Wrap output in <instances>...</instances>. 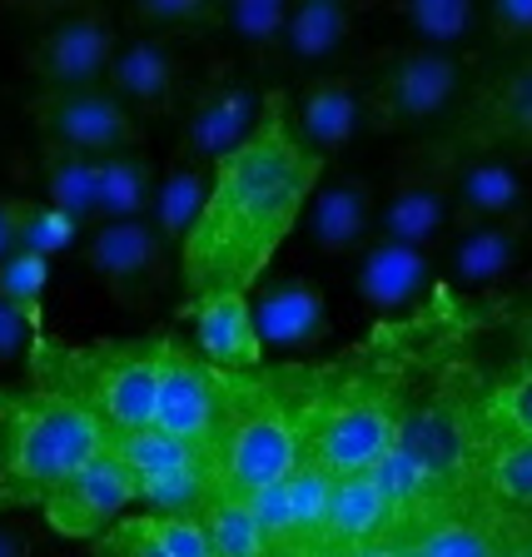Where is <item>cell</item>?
Wrapping results in <instances>:
<instances>
[{
  "instance_id": "5bb4252c",
  "label": "cell",
  "mask_w": 532,
  "mask_h": 557,
  "mask_svg": "<svg viewBox=\"0 0 532 557\" xmlns=\"http://www.w3.org/2000/svg\"><path fill=\"white\" fill-rule=\"evenodd\" d=\"M139 503V483L110 448H100L85 468L65 478L46 498V528L75 543H100L110 528L125 522V512Z\"/></svg>"
},
{
  "instance_id": "5b68a950",
  "label": "cell",
  "mask_w": 532,
  "mask_h": 557,
  "mask_svg": "<svg viewBox=\"0 0 532 557\" xmlns=\"http://www.w3.org/2000/svg\"><path fill=\"white\" fill-rule=\"evenodd\" d=\"M209 463H214V493L220 498L255 503L259 493L284 483L304 463L299 404L279 394L264 373L230 379V418H224Z\"/></svg>"
},
{
  "instance_id": "b9f144b4",
  "label": "cell",
  "mask_w": 532,
  "mask_h": 557,
  "mask_svg": "<svg viewBox=\"0 0 532 557\" xmlns=\"http://www.w3.org/2000/svg\"><path fill=\"white\" fill-rule=\"evenodd\" d=\"M30 209H35V199L0 189V264H5V259H15L25 249V224H30Z\"/></svg>"
},
{
  "instance_id": "e0dca14e",
  "label": "cell",
  "mask_w": 532,
  "mask_h": 557,
  "mask_svg": "<svg viewBox=\"0 0 532 557\" xmlns=\"http://www.w3.org/2000/svg\"><path fill=\"white\" fill-rule=\"evenodd\" d=\"M379 205L383 195L363 174H338L309 199L304 230H309L313 255L324 259H359L379 239Z\"/></svg>"
},
{
  "instance_id": "7c38bea8",
  "label": "cell",
  "mask_w": 532,
  "mask_h": 557,
  "mask_svg": "<svg viewBox=\"0 0 532 557\" xmlns=\"http://www.w3.org/2000/svg\"><path fill=\"white\" fill-rule=\"evenodd\" d=\"M25 115H30L40 145H60V150L90 154V160H104V154L120 150H145L139 120L104 85H90V90H35L25 100Z\"/></svg>"
},
{
  "instance_id": "d6a6232c",
  "label": "cell",
  "mask_w": 532,
  "mask_h": 557,
  "mask_svg": "<svg viewBox=\"0 0 532 557\" xmlns=\"http://www.w3.org/2000/svg\"><path fill=\"white\" fill-rule=\"evenodd\" d=\"M205 528L209 543H214V557H274V547H269L264 528L255 518V503L214 493L205 508Z\"/></svg>"
},
{
  "instance_id": "277c9868",
  "label": "cell",
  "mask_w": 532,
  "mask_h": 557,
  "mask_svg": "<svg viewBox=\"0 0 532 557\" xmlns=\"http://www.w3.org/2000/svg\"><path fill=\"white\" fill-rule=\"evenodd\" d=\"M299 404L304 463H319L334 478H363L394 453L408 413V394L388 373H348L313 383Z\"/></svg>"
},
{
  "instance_id": "7bdbcfd3",
  "label": "cell",
  "mask_w": 532,
  "mask_h": 557,
  "mask_svg": "<svg viewBox=\"0 0 532 557\" xmlns=\"http://www.w3.org/2000/svg\"><path fill=\"white\" fill-rule=\"evenodd\" d=\"M0 557H46V553H40V537L25 522H0Z\"/></svg>"
},
{
  "instance_id": "4316f807",
  "label": "cell",
  "mask_w": 532,
  "mask_h": 557,
  "mask_svg": "<svg viewBox=\"0 0 532 557\" xmlns=\"http://www.w3.org/2000/svg\"><path fill=\"white\" fill-rule=\"evenodd\" d=\"M35 174H40V189H46V205L81 220L85 230L100 224V160L75 150H60V145H40L35 154Z\"/></svg>"
},
{
  "instance_id": "4fadbf2b",
  "label": "cell",
  "mask_w": 532,
  "mask_h": 557,
  "mask_svg": "<svg viewBox=\"0 0 532 557\" xmlns=\"http://www.w3.org/2000/svg\"><path fill=\"white\" fill-rule=\"evenodd\" d=\"M230 418V379L220 369H209L199 359V348H185L180 338H170L164 354V373H160V404H154V429L170 438L189 443L209 458L220 429Z\"/></svg>"
},
{
  "instance_id": "f35d334b",
  "label": "cell",
  "mask_w": 532,
  "mask_h": 557,
  "mask_svg": "<svg viewBox=\"0 0 532 557\" xmlns=\"http://www.w3.org/2000/svg\"><path fill=\"white\" fill-rule=\"evenodd\" d=\"M483 25L498 46L518 50V55L532 50V0H493L483 11Z\"/></svg>"
},
{
  "instance_id": "8fae6325",
  "label": "cell",
  "mask_w": 532,
  "mask_h": 557,
  "mask_svg": "<svg viewBox=\"0 0 532 557\" xmlns=\"http://www.w3.org/2000/svg\"><path fill=\"white\" fill-rule=\"evenodd\" d=\"M85 269L100 278L110 304H120L125 313H154L174 274L170 239L150 220L95 224L85 234Z\"/></svg>"
},
{
  "instance_id": "8d00e7d4",
  "label": "cell",
  "mask_w": 532,
  "mask_h": 557,
  "mask_svg": "<svg viewBox=\"0 0 532 557\" xmlns=\"http://www.w3.org/2000/svg\"><path fill=\"white\" fill-rule=\"evenodd\" d=\"M85 234L90 230H85L81 220H70V214H60V209H50V205H35L30 224H25V249L40 259H60V255H70L75 244L85 249Z\"/></svg>"
},
{
  "instance_id": "d590c367",
  "label": "cell",
  "mask_w": 532,
  "mask_h": 557,
  "mask_svg": "<svg viewBox=\"0 0 532 557\" xmlns=\"http://www.w3.org/2000/svg\"><path fill=\"white\" fill-rule=\"evenodd\" d=\"M483 408L498 429L518 433V438H532V363H518L508 379H498L483 394Z\"/></svg>"
},
{
  "instance_id": "cb8c5ba5",
  "label": "cell",
  "mask_w": 532,
  "mask_h": 557,
  "mask_svg": "<svg viewBox=\"0 0 532 557\" xmlns=\"http://www.w3.org/2000/svg\"><path fill=\"white\" fill-rule=\"evenodd\" d=\"M398 537V508L388 503V493L379 487V478H338L334 503H329L324 533L313 543L309 557H348L369 543H388Z\"/></svg>"
},
{
  "instance_id": "6da1fadb",
  "label": "cell",
  "mask_w": 532,
  "mask_h": 557,
  "mask_svg": "<svg viewBox=\"0 0 532 557\" xmlns=\"http://www.w3.org/2000/svg\"><path fill=\"white\" fill-rule=\"evenodd\" d=\"M319 180H324V160L294 135L289 95L269 90L255 139L214 164L205 214L195 234L180 244L185 313L205 299L255 294L274 264L279 244L309 214Z\"/></svg>"
},
{
  "instance_id": "f1b7e54d",
  "label": "cell",
  "mask_w": 532,
  "mask_h": 557,
  "mask_svg": "<svg viewBox=\"0 0 532 557\" xmlns=\"http://www.w3.org/2000/svg\"><path fill=\"white\" fill-rule=\"evenodd\" d=\"M354 25H359V11L344 5V0H304V5H294L279 55L289 60V65H319V60H334L338 50L354 40Z\"/></svg>"
},
{
  "instance_id": "d6986e66",
  "label": "cell",
  "mask_w": 532,
  "mask_h": 557,
  "mask_svg": "<svg viewBox=\"0 0 532 557\" xmlns=\"http://www.w3.org/2000/svg\"><path fill=\"white\" fill-rule=\"evenodd\" d=\"M433 284H438L433 249H413V244H398V239H373L354 259V289H359L363 309L383 313V319L423 304Z\"/></svg>"
},
{
  "instance_id": "e575fe53",
  "label": "cell",
  "mask_w": 532,
  "mask_h": 557,
  "mask_svg": "<svg viewBox=\"0 0 532 557\" xmlns=\"http://www.w3.org/2000/svg\"><path fill=\"white\" fill-rule=\"evenodd\" d=\"M46 289H50V259L21 249L15 259L0 264V299H11L40 334H46Z\"/></svg>"
},
{
  "instance_id": "f6af8a7d",
  "label": "cell",
  "mask_w": 532,
  "mask_h": 557,
  "mask_svg": "<svg viewBox=\"0 0 532 557\" xmlns=\"http://www.w3.org/2000/svg\"><path fill=\"white\" fill-rule=\"evenodd\" d=\"M512 338H518V363H532V309L518 313V329H512Z\"/></svg>"
},
{
  "instance_id": "9a60e30c",
  "label": "cell",
  "mask_w": 532,
  "mask_h": 557,
  "mask_svg": "<svg viewBox=\"0 0 532 557\" xmlns=\"http://www.w3.org/2000/svg\"><path fill=\"white\" fill-rule=\"evenodd\" d=\"M264 120V95H255L244 81H230L224 70L209 75V85H199L185 104V129L174 154L199 164H220L230 160L239 145H249Z\"/></svg>"
},
{
  "instance_id": "1f68e13d",
  "label": "cell",
  "mask_w": 532,
  "mask_h": 557,
  "mask_svg": "<svg viewBox=\"0 0 532 557\" xmlns=\"http://www.w3.org/2000/svg\"><path fill=\"white\" fill-rule=\"evenodd\" d=\"M398 21L408 25L413 46L453 50V55H458L463 40H473L483 30V11H478L473 0H404Z\"/></svg>"
},
{
  "instance_id": "bcb514c9",
  "label": "cell",
  "mask_w": 532,
  "mask_h": 557,
  "mask_svg": "<svg viewBox=\"0 0 532 557\" xmlns=\"http://www.w3.org/2000/svg\"><path fill=\"white\" fill-rule=\"evenodd\" d=\"M398 543H404V537H388V543H369V547H359V553H348V557H398Z\"/></svg>"
},
{
  "instance_id": "ee69618b",
  "label": "cell",
  "mask_w": 532,
  "mask_h": 557,
  "mask_svg": "<svg viewBox=\"0 0 532 557\" xmlns=\"http://www.w3.org/2000/svg\"><path fill=\"white\" fill-rule=\"evenodd\" d=\"M503 557H532V518H512L508 522V543Z\"/></svg>"
},
{
  "instance_id": "2e32d148",
  "label": "cell",
  "mask_w": 532,
  "mask_h": 557,
  "mask_svg": "<svg viewBox=\"0 0 532 557\" xmlns=\"http://www.w3.org/2000/svg\"><path fill=\"white\" fill-rule=\"evenodd\" d=\"M104 90L115 95L135 120H164L180 115V104H189V85H185V60L174 55L170 40L154 35H129L120 46L115 65Z\"/></svg>"
},
{
  "instance_id": "f546056e",
  "label": "cell",
  "mask_w": 532,
  "mask_h": 557,
  "mask_svg": "<svg viewBox=\"0 0 532 557\" xmlns=\"http://www.w3.org/2000/svg\"><path fill=\"white\" fill-rule=\"evenodd\" d=\"M209 185H214V164H199V160H185V154H174L170 170L160 174V195H154L150 224H154V230H160L170 244H185L189 234H195L199 214H205Z\"/></svg>"
},
{
  "instance_id": "7a4b0ae2",
  "label": "cell",
  "mask_w": 532,
  "mask_h": 557,
  "mask_svg": "<svg viewBox=\"0 0 532 557\" xmlns=\"http://www.w3.org/2000/svg\"><path fill=\"white\" fill-rule=\"evenodd\" d=\"M104 448V433L81 404L50 388L0 383V518L46 508L75 468Z\"/></svg>"
},
{
  "instance_id": "8992f818",
  "label": "cell",
  "mask_w": 532,
  "mask_h": 557,
  "mask_svg": "<svg viewBox=\"0 0 532 557\" xmlns=\"http://www.w3.org/2000/svg\"><path fill=\"white\" fill-rule=\"evenodd\" d=\"M463 170V150L448 135L418 139L394 154V174L383 185L379 239H398L413 249H433L443 230H453V185Z\"/></svg>"
},
{
  "instance_id": "ba28073f",
  "label": "cell",
  "mask_w": 532,
  "mask_h": 557,
  "mask_svg": "<svg viewBox=\"0 0 532 557\" xmlns=\"http://www.w3.org/2000/svg\"><path fill=\"white\" fill-rule=\"evenodd\" d=\"M104 448L135 473L139 503L150 518H205L209 498H214V463L199 448L160 429L115 433V438H104Z\"/></svg>"
},
{
  "instance_id": "60d3db41",
  "label": "cell",
  "mask_w": 532,
  "mask_h": 557,
  "mask_svg": "<svg viewBox=\"0 0 532 557\" xmlns=\"http://www.w3.org/2000/svg\"><path fill=\"white\" fill-rule=\"evenodd\" d=\"M95 557H164V547L150 537L145 512H139V518H125L120 528H110V533L95 543Z\"/></svg>"
},
{
  "instance_id": "4dcf8cb0",
  "label": "cell",
  "mask_w": 532,
  "mask_h": 557,
  "mask_svg": "<svg viewBox=\"0 0 532 557\" xmlns=\"http://www.w3.org/2000/svg\"><path fill=\"white\" fill-rule=\"evenodd\" d=\"M125 25L135 35H154V40H185V35H214L224 30V5L220 0H129Z\"/></svg>"
},
{
  "instance_id": "ab89813d",
  "label": "cell",
  "mask_w": 532,
  "mask_h": 557,
  "mask_svg": "<svg viewBox=\"0 0 532 557\" xmlns=\"http://www.w3.org/2000/svg\"><path fill=\"white\" fill-rule=\"evenodd\" d=\"M40 344H46V334H40L11 299H0V363H25V369H30Z\"/></svg>"
},
{
  "instance_id": "484cf974",
  "label": "cell",
  "mask_w": 532,
  "mask_h": 557,
  "mask_svg": "<svg viewBox=\"0 0 532 557\" xmlns=\"http://www.w3.org/2000/svg\"><path fill=\"white\" fill-rule=\"evenodd\" d=\"M508 522V512L487 508V503H468V508H453L443 518L423 522L413 543L423 557H503Z\"/></svg>"
},
{
  "instance_id": "d4e9b609",
  "label": "cell",
  "mask_w": 532,
  "mask_h": 557,
  "mask_svg": "<svg viewBox=\"0 0 532 557\" xmlns=\"http://www.w3.org/2000/svg\"><path fill=\"white\" fill-rule=\"evenodd\" d=\"M478 503L508 518H532V438L498 429L493 418H487V448L478 468Z\"/></svg>"
},
{
  "instance_id": "52a82bcc",
  "label": "cell",
  "mask_w": 532,
  "mask_h": 557,
  "mask_svg": "<svg viewBox=\"0 0 532 557\" xmlns=\"http://www.w3.org/2000/svg\"><path fill=\"white\" fill-rule=\"evenodd\" d=\"M468 90V65L453 50L429 46H398L394 55H383L373 81L363 85V110H369V129L379 135H404V129L433 125L458 104Z\"/></svg>"
},
{
  "instance_id": "ffe728a7",
  "label": "cell",
  "mask_w": 532,
  "mask_h": 557,
  "mask_svg": "<svg viewBox=\"0 0 532 557\" xmlns=\"http://www.w3.org/2000/svg\"><path fill=\"white\" fill-rule=\"evenodd\" d=\"M289 120H294V135H299L319 160L348 150L354 135H359V125H369L359 75H313L289 100Z\"/></svg>"
},
{
  "instance_id": "83f0119b",
  "label": "cell",
  "mask_w": 532,
  "mask_h": 557,
  "mask_svg": "<svg viewBox=\"0 0 532 557\" xmlns=\"http://www.w3.org/2000/svg\"><path fill=\"white\" fill-rule=\"evenodd\" d=\"M160 195V164L145 150H120L100 160V224L150 220Z\"/></svg>"
},
{
  "instance_id": "9c48e42d",
  "label": "cell",
  "mask_w": 532,
  "mask_h": 557,
  "mask_svg": "<svg viewBox=\"0 0 532 557\" xmlns=\"http://www.w3.org/2000/svg\"><path fill=\"white\" fill-rule=\"evenodd\" d=\"M120 46L125 40H120L115 15L104 5H75L30 35L21 65L40 90H90L110 81Z\"/></svg>"
},
{
  "instance_id": "836d02e7",
  "label": "cell",
  "mask_w": 532,
  "mask_h": 557,
  "mask_svg": "<svg viewBox=\"0 0 532 557\" xmlns=\"http://www.w3.org/2000/svg\"><path fill=\"white\" fill-rule=\"evenodd\" d=\"M289 15H294L289 0H230L224 5V30L234 40H244L255 55H269V50L284 46Z\"/></svg>"
},
{
  "instance_id": "ac0fdd59",
  "label": "cell",
  "mask_w": 532,
  "mask_h": 557,
  "mask_svg": "<svg viewBox=\"0 0 532 557\" xmlns=\"http://www.w3.org/2000/svg\"><path fill=\"white\" fill-rule=\"evenodd\" d=\"M249 304L259 338L274 354H309L329 338V299L309 274H264Z\"/></svg>"
},
{
  "instance_id": "30bf717a",
  "label": "cell",
  "mask_w": 532,
  "mask_h": 557,
  "mask_svg": "<svg viewBox=\"0 0 532 557\" xmlns=\"http://www.w3.org/2000/svg\"><path fill=\"white\" fill-rule=\"evenodd\" d=\"M448 139L463 154H503L532 164V50L487 70L453 115Z\"/></svg>"
},
{
  "instance_id": "44dd1931",
  "label": "cell",
  "mask_w": 532,
  "mask_h": 557,
  "mask_svg": "<svg viewBox=\"0 0 532 557\" xmlns=\"http://www.w3.org/2000/svg\"><path fill=\"white\" fill-rule=\"evenodd\" d=\"M532 214V180L518 160L503 154H463L458 185H453V234L473 224H498Z\"/></svg>"
},
{
  "instance_id": "603a6c76",
  "label": "cell",
  "mask_w": 532,
  "mask_h": 557,
  "mask_svg": "<svg viewBox=\"0 0 532 557\" xmlns=\"http://www.w3.org/2000/svg\"><path fill=\"white\" fill-rule=\"evenodd\" d=\"M189 319H195V348L209 369H220L224 379H255V373H264V338L255 329L249 294L205 299L199 309H189Z\"/></svg>"
},
{
  "instance_id": "74e56055",
  "label": "cell",
  "mask_w": 532,
  "mask_h": 557,
  "mask_svg": "<svg viewBox=\"0 0 532 557\" xmlns=\"http://www.w3.org/2000/svg\"><path fill=\"white\" fill-rule=\"evenodd\" d=\"M145 528L164 547V557H214L205 518H150L145 512Z\"/></svg>"
},
{
  "instance_id": "3957f363",
  "label": "cell",
  "mask_w": 532,
  "mask_h": 557,
  "mask_svg": "<svg viewBox=\"0 0 532 557\" xmlns=\"http://www.w3.org/2000/svg\"><path fill=\"white\" fill-rule=\"evenodd\" d=\"M164 354H170V334L104 338L90 348L40 344L30 359V383L81 404L100 423L104 438H115V433L154 429Z\"/></svg>"
},
{
  "instance_id": "7402d4cb",
  "label": "cell",
  "mask_w": 532,
  "mask_h": 557,
  "mask_svg": "<svg viewBox=\"0 0 532 557\" xmlns=\"http://www.w3.org/2000/svg\"><path fill=\"white\" fill-rule=\"evenodd\" d=\"M528 239H532V214L458 230L448 239V249H443V264H438L443 284H453V289H487V284H503V278L522 264Z\"/></svg>"
}]
</instances>
